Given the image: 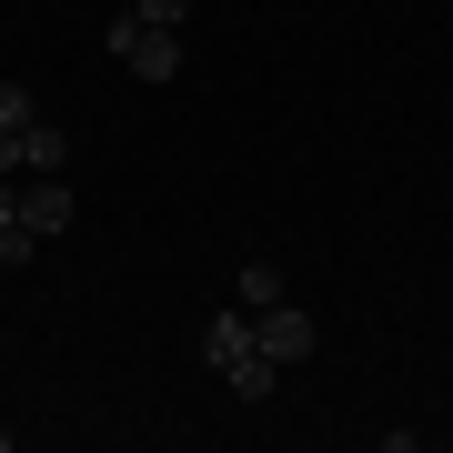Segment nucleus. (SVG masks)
I'll use <instances>...</instances> for the list:
<instances>
[{
	"instance_id": "nucleus-1",
	"label": "nucleus",
	"mask_w": 453,
	"mask_h": 453,
	"mask_svg": "<svg viewBox=\"0 0 453 453\" xmlns=\"http://www.w3.org/2000/svg\"><path fill=\"white\" fill-rule=\"evenodd\" d=\"M202 363H211V383H222L232 403H273V383H282V363L262 353V323H252V303H222V312H211V333H202Z\"/></svg>"
},
{
	"instance_id": "nucleus-2",
	"label": "nucleus",
	"mask_w": 453,
	"mask_h": 453,
	"mask_svg": "<svg viewBox=\"0 0 453 453\" xmlns=\"http://www.w3.org/2000/svg\"><path fill=\"white\" fill-rule=\"evenodd\" d=\"M61 162H71V142H61V121L41 111V91L0 81V172H61Z\"/></svg>"
},
{
	"instance_id": "nucleus-3",
	"label": "nucleus",
	"mask_w": 453,
	"mask_h": 453,
	"mask_svg": "<svg viewBox=\"0 0 453 453\" xmlns=\"http://www.w3.org/2000/svg\"><path fill=\"white\" fill-rule=\"evenodd\" d=\"M111 61H131V71H142V81H172V71H181V31H162V20H111Z\"/></svg>"
},
{
	"instance_id": "nucleus-4",
	"label": "nucleus",
	"mask_w": 453,
	"mask_h": 453,
	"mask_svg": "<svg viewBox=\"0 0 453 453\" xmlns=\"http://www.w3.org/2000/svg\"><path fill=\"white\" fill-rule=\"evenodd\" d=\"M252 323H262V353H273L282 372H303V363H312V342H323V333H312V312L292 303V292H282V303H262Z\"/></svg>"
},
{
	"instance_id": "nucleus-5",
	"label": "nucleus",
	"mask_w": 453,
	"mask_h": 453,
	"mask_svg": "<svg viewBox=\"0 0 453 453\" xmlns=\"http://www.w3.org/2000/svg\"><path fill=\"white\" fill-rule=\"evenodd\" d=\"M50 242L31 222H20V172H0V273H20V262H41Z\"/></svg>"
},
{
	"instance_id": "nucleus-6",
	"label": "nucleus",
	"mask_w": 453,
	"mask_h": 453,
	"mask_svg": "<svg viewBox=\"0 0 453 453\" xmlns=\"http://www.w3.org/2000/svg\"><path fill=\"white\" fill-rule=\"evenodd\" d=\"M232 303H282V273H273V262H242V273H232Z\"/></svg>"
},
{
	"instance_id": "nucleus-7",
	"label": "nucleus",
	"mask_w": 453,
	"mask_h": 453,
	"mask_svg": "<svg viewBox=\"0 0 453 453\" xmlns=\"http://www.w3.org/2000/svg\"><path fill=\"white\" fill-rule=\"evenodd\" d=\"M131 20H162V31H181V20H192V0H131Z\"/></svg>"
},
{
	"instance_id": "nucleus-8",
	"label": "nucleus",
	"mask_w": 453,
	"mask_h": 453,
	"mask_svg": "<svg viewBox=\"0 0 453 453\" xmlns=\"http://www.w3.org/2000/svg\"><path fill=\"white\" fill-rule=\"evenodd\" d=\"M0 453H11V423H0Z\"/></svg>"
}]
</instances>
